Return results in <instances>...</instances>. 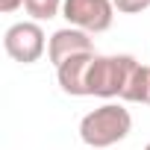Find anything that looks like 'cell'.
<instances>
[{
	"mask_svg": "<svg viewBox=\"0 0 150 150\" xmlns=\"http://www.w3.org/2000/svg\"><path fill=\"white\" fill-rule=\"evenodd\" d=\"M129 129H132V115L121 103H103L100 109L88 112L80 121V138H83V144H88L94 150L124 141L129 135Z\"/></svg>",
	"mask_w": 150,
	"mask_h": 150,
	"instance_id": "obj_1",
	"label": "cell"
},
{
	"mask_svg": "<svg viewBox=\"0 0 150 150\" xmlns=\"http://www.w3.org/2000/svg\"><path fill=\"white\" fill-rule=\"evenodd\" d=\"M138 68V59L129 53H115V56H94L91 71H88V97H124V88Z\"/></svg>",
	"mask_w": 150,
	"mask_h": 150,
	"instance_id": "obj_2",
	"label": "cell"
},
{
	"mask_svg": "<svg viewBox=\"0 0 150 150\" xmlns=\"http://www.w3.org/2000/svg\"><path fill=\"white\" fill-rule=\"evenodd\" d=\"M115 3L112 0H65L62 18L68 27H77L83 33H106L115 21Z\"/></svg>",
	"mask_w": 150,
	"mask_h": 150,
	"instance_id": "obj_3",
	"label": "cell"
},
{
	"mask_svg": "<svg viewBox=\"0 0 150 150\" xmlns=\"http://www.w3.org/2000/svg\"><path fill=\"white\" fill-rule=\"evenodd\" d=\"M47 41L50 38H44V30L35 21H18L3 35V47H6L9 59H15L21 65L38 62L44 56V50H47Z\"/></svg>",
	"mask_w": 150,
	"mask_h": 150,
	"instance_id": "obj_4",
	"label": "cell"
},
{
	"mask_svg": "<svg viewBox=\"0 0 150 150\" xmlns=\"http://www.w3.org/2000/svg\"><path fill=\"white\" fill-rule=\"evenodd\" d=\"M83 53H94V41L88 33L77 30V27H65V30H56L47 41V56L50 62L59 68L62 62L74 59V56H83Z\"/></svg>",
	"mask_w": 150,
	"mask_h": 150,
	"instance_id": "obj_5",
	"label": "cell"
},
{
	"mask_svg": "<svg viewBox=\"0 0 150 150\" xmlns=\"http://www.w3.org/2000/svg\"><path fill=\"white\" fill-rule=\"evenodd\" d=\"M97 53H83V56H74L68 62H62L56 68V80L62 86L65 94L71 97H88V71Z\"/></svg>",
	"mask_w": 150,
	"mask_h": 150,
	"instance_id": "obj_6",
	"label": "cell"
},
{
	"mask_svg": "<svg viewBox=\"0 0 150 150\" xmlns=\"http://www.w3.org/2000/svg\"><path fill=\"white\" fill-rule=\"evenodd\" d=\"M127 103H141V106H150V65H141L132 71V77L124 88V97Z\"/></svg>",
	"mask_w": 150,
	"mask_h": 150,
	"instance_id": "obj_7",
	"label": "cell"
},
{
	"mask_svg": "<svg viewBox=\"0 0 150 150\" xmlns=\"http://www.w3.org/2000/svg\"><path fill=\"white\" fill-rule=\"evenodd\" d=\"M62 6H65V0H24V9H27V15H33L35 24L56 18L62 12Z\"/></svg>",
	"mask_w": 150,
	"mask_h": 150,
	"instance_id": "obj_8",
	"label": "cell"
},
{
	"mask_svg": "<svg viewBox=\"0 0 150 150\" xmlns=\"http://www.w3.org/2000/svg\"><path fill=\"white\" fill-rule=\"evenodd\" d=\"M112 3L121 15H138V12L150 9V0H112Z\"/></svg>",
	"mask_w": 150,
	"mask_h": 150,
	"instance_id": "obj_9",
	"label": "cell"
},
{
	"mask_svg": "<svg viewBox=\"0 0 150 150\" xmlns=\"http://www.w3.org/2000/svg\"><path fill=\"white\" fill-rule=\"evenodd\" d=\"M18 6H24V0H0V12H6V15L15 12Z\"/></svg>",
	"mask_w": 150,
	"mask_h": 150,
	"instance_id": "obj_10",
	"label": "cell"
},
{
	"mask_svg": "<svg viewBox=\"0 0 150 150\" xmlns=\"http://www.w3.org/2000/svg\"><path fill=\"white\" fill-rule=\"evenodd\" d=\"M144 150H150V144H147V147H144Z\"/></svg>",
	"mask_w": 150,
	"mask_h": 150,
	"instance_id": "obj_11",
	"label": "cell"
}]
</instances>
